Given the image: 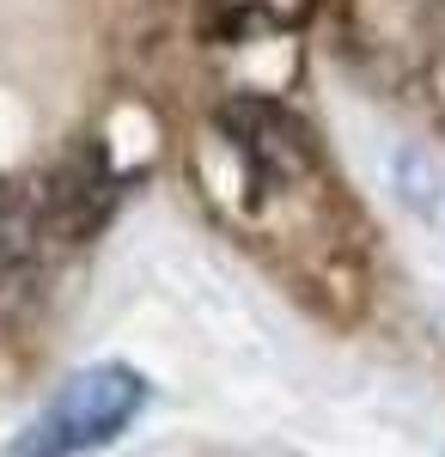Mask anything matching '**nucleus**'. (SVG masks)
<instances>
[{
  "instance_id": "obj_1",
  "label": "nucleus",
  "mask_w": 445,
  "mask_h": 457,
  "mask_svg": "<svg viewBox=\"0 0 445 457\" xmlns=\"http://www.w3.org/2000/svg\"><path fill=\"white\" fill-rule=\"evenodd\" d=\"M147 378H140L135 366H122V360H98V366H80L73 378H62V390L43 403V415H37L19 439H13V452L25 457H73V452H98L110 439H122L135 415L147 409Z\"/></svg>"
},
{
  "instance_id": "obj_2",
  "label": "nucleus",
  "mask_w": 445,
  "mask_h": 457,
  "mask_svg": "<svg viewBox=\"0 0 445 457\" xmlns=\"http://www.w3.org/2000/svg\"><path fill=\"white\" fill-rule=\"evenodd\" d=\"M122 189H129V171H116L110 146H104L98 135H86L80 146H68V159L43 177V189H37L43 232H49L55 245H86V238H98V226L116 213Z\"/></svg>"
},
{
  "instance_id": "obj_3",
  "label": "nucleus",
  "mask_w": 445,
  "mask_h": 457,
  "mask_svg": "<svg viewBox=\"0 0 445 457\" xmlns=\"http://www.w3.org/2000/svg\"><path fill=\"white\" fill-rule=\"evenodd\" d=\"M317 12V0H196V31L220 49L293 37Z\"/></svg>"
},
{
  "instance_id": "obj_4",
  "label": "nucleus",
  "mask_w": 445,
  "mask_h": 457,
  "mask_svg": "<svg viewBox=\"0 0 445 457\" xmlns=\"http://www.w3.org/2000/svg\"><path fill=\"white\" fill-rule=\"evenodd\" d=\"M43 245H49V232H43V208H37V195L0 177V293L31 275V262H37V250H43Z\"/></svg>"
}]
</instances>
